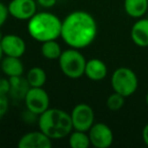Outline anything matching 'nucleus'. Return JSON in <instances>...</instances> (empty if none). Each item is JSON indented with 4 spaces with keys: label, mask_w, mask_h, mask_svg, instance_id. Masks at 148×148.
<instances>
[{
    "label": "nucleus",
    "mask_w": 148,
    "mask_h": 148,
    "mask_svg": "<svg viewBox=\"0 0 148 148\" xmlns=\"http://www.w3.org/2000/svg\"><path fill=\"white\" fill-rule=\"evenodd\" d=\"M97 35V21L84 10L72 11L62 21L61 38L70 48L84 49L92 44Z\"/></svg>",
    "instance_id": "f257e3e1"
},
{
    "label": "nucleus",
    "mask_w": 148,
    "mask_h": 148,
    "mask_svg": "<svg viewBox=\"0 0 148 148\" xmlns=\"http://www.w3.org/2000/svg\"><path fill=\"white\" fill-rule=\"evenodd\" d=\"M62 21L56 14L48 11L37 12L27 21V33L39 43L61 38Z\"/></svg>",
    "instance_id": "f03ea898"
},
{
    "label": "nucleus",
    "mask_w": 148,
    "mask_h": 148,
    "mask_svg": "<svg viewBox=\"0 0 148 148\" xmlns=\"http://www.w3.org/2000/svg\"><path fill=\"white\" fill-rule=\"evenodd\" d=\"M39 128L52 140L62 139L73 131L70 114L57 108H49L39 116Z\"/></svg>",
    "instance_id": "7ed1b4c3"
},
{
    "label": "nucleus",
    "mask_w": 148,
    "mask_h": 148,
    "mask_svg": "<svg viewBox=\"0 0 148 148\" xmlns=\"http://www.w3.org/2000/svg\"><path fill=\"white\" fill-rule=\"evenodd\" d=\"M62 73L70 79H78L84 75L86 59L80 50L70 48L62 52L58 59Z\"/></svg>",
    "instance_id": "20e7f679"
},
{
    "label": "nucleus",
    "mask_w": 148,
    "mask_h": 148,
    "mask_svg": "<svg viewBox=\"0 0 148 148\" xmlns=\"http://www.w3.org/2000/svg\"><path fill=\"white\" fill-rule=\"evenodd\" d=\"M114 91L127 97L132 95L138 87V78L135 72L127 67H120L114 71L111 78Z\"/></svg>",
    "instance_id": "39448f33"
},
{
    "label": "nucleus",
    "mask_w": 148,
    "mask_h": 148,
    "mask_svg": "<svg viewBox=\"0 0 148 148\" xmlns=\"http://www.w3.org/2000/svg\"><path fill=\"white\" fill-rule=\"evenodd\" d=\"M27 111L35 116H40L50 108V97L43 87H29L25 97Z\"/></svg>",
    "instance_id": "423d86ee"
},
{
    "label": "nucleus",
    "mask_w": 148,
    "mask_h": 148,
    "mask_svg": "<svg viewBox=\"0 0 148 148\" xmlns=\"http://www.w3.org/2000/svg\"><path fill=\"white\" fill-rule=\"evenodd\" d=\"M73 130L88 132L95 124V112L87 103H78L73 108L71 114Z\"/></svg>",
    "instance_id": "0eeeda50"
},
{
    "label": "nucleus",
    "mask_w": 148,
    "mask_h": 148,
    "mask_svg": "<svg viewBox=\"0 0 148 148\" xmlns=\"http://www.w3.org/2000/svg\"><path fill=\"white\" fill-rule=\"evenodd\" d=\"M90 145L95 148H108L113 144L114 134L112 129L105 123H95L88 130Z\"/></svg>",
    "instance_id": "6e6552de"
},
{
    "label": "nucleus",
    "mask_w": 148,
    "mask_h": 148,
    "mask_svg": "<svg viewBox=\"0 0 148 148\" xmlns=\"http://www.w3.org/2000/svg\"><path fill=\"white\" fill-rule=\"evenodd\" d=\"M36 0H11L7 5L9 15L17 21H29L37 13Z\"/></svg>",
    "instance_id": "1a4fd4ad"
},
{
    "label": "nucleus",
    "mask_w": 148,
    "mask_h": 148,
    "mask_svg": "<svg viewBox=\"0 0 148 148\" xmlns=\"http://www.w3.org/2000/svg\"><path fill=\"white\" fill-rule=\"evenodd\" d=\"M0 45H1L3 55L9 56V57L21 58L25 55L27 50L25 40L14 34L2 36L0 40Z\"/></svg>",
    "instance_id": "9d476101"
},
{
    "label": "nucleus",
    "mask_w": 148,
    "mask_h": 148,
    "mask_svg": "<svg viewBox=\"0 0 148 148\" xmlns=\"http://www.w3.org/2000/svg\"><path fill=\"white\" fill-rule=\"evenodd\" d=\"M17 146L19 148H51L52 139L41 130L29 132L21 136Z\"/></svg>",
    "instance_id": "9b49d317"
},
{
    "label": "nucleus",
    "mask_w": 148,
    "mask_h": 148,
    "mask_svg": "<svg viewBox=\"0 0 148 148\" xmlns=\"http://www.w3.org/2000/svg\"><path fill=\"white\" fill-rule=\"evenodd\" d=\"M108 67L103 61L97 58H92L86 61L84 75L92 81H101L107 76Z\"/></svg>",
    "instance_id": "f8f14e48"
},
{
    "label": "nucleus",
    "mask_w": 148,
    "mask_h": 148,
    "mask_svg": "<svg viewBox=\"0 0 148 148\" xmlns=\"http://www.w3.org/2000/svg\"><path fill=\"white\" fill-rule=\"evenodd\" d=\"M0 68L8 78L23 76L25 70L21 58L9 56H4V58H2L0 62Z\"/></svg>",
    "instance_id": "ddd939ff"
},
{
    "label": "nucleus",
    "mask_w": 148,
    "mask_h": 148,
    "mask_svg": "<svg viewBox=\"0 0 148 148\" xmlns=\"http://www.w3.org/2000/svg\"><path fill=\"white\" fill-rule=\"evenodd\" d=\"M131 39L138 47H148V19L137 21L131 29Z\"/></svg>",
    "instance_id": "4468645a"
},
{
    "label": "nucleus",
    "mask_w": 148,
    "mask_h": 148,
    "mask_svg": "<svg viewBox=\"0 0 148 148\" xmlns=\"http://www.w3.org/2000/svg\"><path fill=\"white\" fill-rule=\"evenodd\" d=\"M124 8L129 16L139 18L148 10V0H124Z\"/></svg>",
    "instance_id": "2eb2a0df"
},
{
    "label": "nucleus",
    "mask_w": 148,
    "mask_h": 148,
    "mask_svg": "<svg viewBox=\"0 0 148 148\" xmlns=\"http://www.w3.org/2000/svg\"><path fill=\"white\" fill-rule=\"evenodd\" d=\"M27 81L29 87H43L47 81V74L41 67H33L27 74Z\"/></svg>",
    "instance_id": "dca6fc26"
},
{
    "label": "nucleus",
    "mask_w": 148,
    "mask_h": 148,
    "mask_svg": "<svg viewBox=\"0 0 148 148\" xmlns=\"http://www.w3.org/2000/svg\"><path fill=\"white\" fill-rule=\"evenodd\" d=\"M62 49L56 40H51L42 43L41 53L47 60H58L62 54Z\"/></svg>",
    "instance_id": "f3484780"
},
{
    "label": "nucleus",
    "mask_w": 148,
    "mask_h": 148,
    "mask_svg": "<svg viewBox=\"0 0 148 148\" xmlns=\"http://www.w3.org/2000/svg\"><path fill=\"white\" fill-rule=\"evenodd\" d=\"M69 146L72 148H87L90 146V140L88 137V133L83 131L74 130L69 134L68 139Z\"/></svg>",
    "instance_id": "a211bd4d"
},
{
    "label": "nucleus",
    "mask_w": 148,
    "mask_h": 148,
    "mask_svg": "<svg viewBox=\"0 0 148 148\" xmlns=\"http://www.w3.org/2000/svg\"><path fill=\"white\" fill-rule=\"evenodd\" d=\"M9 83H10L9 92H10L13 97H17V99L25 97L27 89L29 88V83H27V79L23 80L21 76L9 78Z\"/></svg>",
    "instance_id": "6ab92c4d"
},
{
    "label": "nucleus",
    "mask_w": 148,
    "mask_h": 148,
    "mask_svg": "<svg viewBox=\"0 0 148 148\" xmlns=\"http://www.w3.org/2000/svg\"><path fill=\"white\" fill-rule=\"evenodd\" d=\"M124 103H125V97H123L120 93L114 91V93L109 95L107 99V107L110 111L117 112L123 108Z\"/></svg>",
    "instance_id": "aec40b11"
},
{
    "label": "nucleus",
    "mask_w": 148,
    "mask_h": 148,
    "mask_svg": "<svg viewBox=\"0 0 148 148\" xmlns=\"http://www.w3.org/2000/svg\"><path fill=\"white\" fill-rule=\"evenodd\" d=\"M8 111V99L7 95L0 91V119H2Z\"/></svg>",
    "instance_id": "412c9836"
},
{
    "label": "nucleus",
    "mask_w": 148,
    "mask_h": 148,
    "mask_svg": "<svg viewBox=\"0 0 148 148\" xmlns=\"http://www.w3.org/2000/svg\"><path fill=\"white\" fill-rule=\"evenodd\" d=\"M8 15H9V13H8L7 6L3 4L2 2H0V27L5 23Z\"/></svg>",
    "instance_id": "4be33fe9"
},
{
    "label": "nucleus",
    "mask_w": 148,
    "mask_h": 148,
    "mask_svg": "<svg viewBox=\"0 0 148 148\" xmlns=\"http://www.w3.org/2000/svg\"><path fill=\"white\" fill-rule=\"evenodd\" d=\"M38 5L42 6L43 8H52L57 3V0H36Z\"/></svg>",
    "instance_id": "5701e85b"
},
{
    "label": "nucleus",
    "mask_w": 148,
    "mask_h": 148,
    "mask_svg": "<svg viewBox=\"0 0 148 148\" xmlns=\"http://www.w3.org/2000/svg\"><path fill=\"white\" fill-rule=\"evenodd\" d=\"M142 137H143V140L145 142V144L148 146V124L144 127L143 132H142Z\"/></svg>",
    "instance_id": "b1692460"
},
{
    "label": "nucleus",
    "mask_w": 148,
    "mask_h": 148,
    "mask_svg": "<svg viewBox=\"0 0 148 148\" xmlns=\"http://www.w3.org/2000/svg\"><path fill=\"white\" fill-rule=\"evenodd\" d=\"M3 52H2V49H1V45H0V62H1V60H2L3 58Z\"/></svg>",
    "instance_id": "393cba45"
},
{
    "label": "nucleus",
    "mask_w": 148,
    "mask_h": 148,
    "mask_svg": "<svg viewBox=\"0 0 148 148\" xmlns=\"http://www.w3.org/2000/svg\"><path fill=\"white\" fill-rule=\"evenodd\" d=\"M145 101H146V103H147V106H148V92L146 93V97H145Z\"/></svg>",
    "instance_id": "a878e982"
}]
</instances>
